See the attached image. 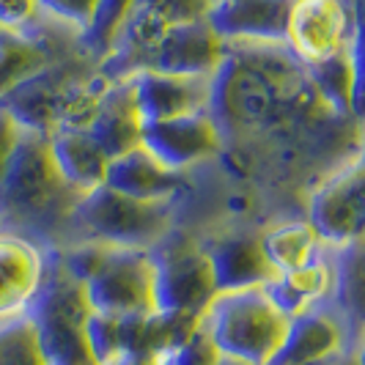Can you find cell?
Masks as SVG:
<instances>
[{"instance_id": "d6986e66", "label": "cell", "mask_w": 365, "mask_h": 365, "mask_svg": "<svg viewBox=\"0 0 365 365\" xmlns=\"http://www.w3.org/2000/svg\"><path fill=\"white\" fill-rule=\"evenodd\" d=\"M322 99L338 113H360V31L344 50L305 63Z\"/></svg>"}, {"instance_id": "4fadbf2b", "label": "cell", "mask_w": 365, "mask_h": 365, "mask_svg": "<svg viewBox=\"0 0 365 365\" xmlns=\"http://www.w3.org/2000/svg\"><path fill=\"white\" fill-rule=\"evenodd\" d=\"M132 99L140 121H165L190 113H206L209 80L201 77H176L146 69L129 80Z\"/></svg>"}, {"instance_id": "f546056e", "label": "cell", "mask_w": 365, "mask_h": 365, "mask_svg": "<svg viewBox=\"0 0 365 365\" xmlns=\"http://www.w3.org/2000/svg\"><path fill=\"white\" fill-rule=\"evenodd\" d=\"M38 14H47L50 19H58L69 25L77 36L88 31L96 11V0H36Z\"/></svg>"}, {"instance_id": "52a82bcc", "label": "cell", "mask_w": 365, "mask_h": 365, "mask_svg": "<svg viewBox=\"0 0 365 365\" xmlns=\"http://www.w3.org/2000/svg\"><path fill=\"white\" fill-rule=\"evenodd\" d=\"M357 28V6L344 0H292L286 47L302 63L344 50Z\"/></svg>"}, {"instance_id": "3957f363", "label": "cell", "mask_w": 365, "mask_h": 365, "mask_svg": "<svg viewBox=\"0 0 365 365\" xmlns=\"http://www.w3.org/2000/svg\"><path fill=\"white\" fill-rule=\"evenodd\" d=\"M69 220L91 242L148 250L165 234H170V201H135L99 184L74 198Z\"/></svg>"}, {"instance_id": "d6a6232c", "label": "cell", "mask_w": 365, "mask_h": 365, "mask_svg": "<svg viewBox=\"0 0 365 365\" xmlns=\"http://www.w3.org/2000/svg\"><path fill=\"white\" fill-rule=\"evenodd\" d=\"M17 135L19 129L11 124V118L6 113H0V173H3V168L9 163V154H11V148L17 143Z\"/></svg>"}, {"instance_id": "f1b7e54d", "label": "cell", "mask_w": 365, "mask_h": 365, "mask_svg": "<svg viewBox=\"0 0 365 365\" xmlns=\"http://www.w3.org/2000/svg\"><path fill=\"white\" fill-rule=\"evenodd\" d=\"M108 245H99V242H91V239H86L83 245H74L69 250H61L58 258H61V267L66 269L69 277H74L77 283H88L91 280V274L102 267V261L108 256Z\"/></svg>"}, {"instance_id": "30bf717a", "label": "cell", "mask_w": 365, "mask_h": 365, "mask_svg": "<svg viewBox=\"0 0 365 365\" xmlns=\"http://www.w3.org/2000/svg\"><path fill=\"white\" fill-rule=\"evenodd\" d=\"M292 0H212L209 28L225 44H272L286 47Z\"/></svg>"}, {"instance_id": "277c9868", "label": "cell", "mask_w": 365, "mask_h": 365, "mask_svg": "<svg viewBox=\"0 0 365 365\" xmlns=\"http://www.w3.org/2000/svg\"><path fill=\"white\" fill-rule=\"evenodd\" d=\"M151 258V305L154 311L198 313L215 299V283L203 247L187 239H168L165 234L154 247Z\"/></svg>"}, {"instance_id": "1f68e13d", "label": "cell", "mask_w": 365, "mask_h": 365, "mask_svg": "<svg viewBox=\"0 0 365 365\" xmlns=\"http://www.w3.org/2000/svg\"><path fill=\"white\" fill-rule=\"evenodd\" d=\"M38 17L36 0H0V31H28Z\"/></svg>"}, {"instance_id": "cb8c5ba5", "label": "cell", "mask_w": 365, "mask_h": 365, "mask_svg": "<svg viewBox=\"0 0 365 365\" xmlns=\"http://www.w3.org/2000/svg\"><path fill=\"white\" fill-rule=\"evenodd\" d=\"M129 9H132V0H96V11H93L88 31L80 36V47L91 58L102 61L121 28V22L127 19Z\"/></svg>"}, {"instance_id": "9a60e30c", "label": "cell", "mask_w": 365, "mask_h": 365, "mask_svg": "<svg viewBox=\"0 0 365 365\" xmlns=\"http://www.w3.org/2000/svg\"><path fill=\"white\" fill-rule=\"evenodd\" d=\"M102 184L113 192L135 198V201L163 203L170 201L179 192L182 176L168 170L165 165H160L148 154L146 148L138 146L127 154H118V157L108 160Z\"/></svg>"}, {"instance_id": "ac0fdd59", "label": "cell", "mask_w": 365, "mask_h": 365, "mask_svg": "<svg viewBox=\"0 0 365 365\" xmlns=\"http://www.w3.org/2000/svg\"><path fill=\"white\" fill-rule=\"evenodd\" d=\"M41 274V253L31 242L0 234V322L22 316Z\"/></svg>"}, {"instance_id": "8d00e7d4", "label": "cell", "mask_w": 365, "mask_h": 365, "mask_svg": "<svg viewBox=\"0 0 365 365\" xmlns=\"http://www.w3.org/2000/svg\"><path fill=\"white\" fill-rule=\"evenodd\" d=\"M338 357V354H335ZM335 357H329V360H319V363H299V365H332L335 363Z\"/></svg>"}, {"instance_id": "7c38bea8", "label": "cell", "mask_w": 365, "mask_h": 365, "mask_svg": "<svg viewBox=\"0 0 365 365\" xmlns=\"http://www.w3.org/2000/svg\"><path fill=\"white\" fill-rule=\"evenodd\" d=\"M80 74L74 72L69 61L63 63H47L36 74L25 77L14 88L0 96V113L11 118V124L22 132L50 135L55 129V105L66 83H72Z\"/></svg>"}, {"instance_id": "d4e9b609", "label": "cell", "mask_w": 365, "mask_h": 365, "mask_svg": "<svg viewBox=\"0 0 365 365\" xmlns=\"http://www.w3.org/2000/svg\"><path fill=\"white\" fill-rule=\"evenodd\" d=\"M118 357L160 360L157 332H154V311L129 313V316L118 319Z\"/></svg>"}, {"instance_id": "5bb4252c", "label": "cell", "mask_w": 365, "mask_h": 365, "mask_svg": "<svg viewBox=\"0 0 365 365\" xmlns=\"http://www.w3.org/2000/svg\"><path fill=\"white\" fill-rule=\"evenodd\" d=\"M140 115L132 99V86L129 80L108 83L93 108L91 121L86 124V132L99 151L113 160L118 154H127L132 148L140 146Z\"/></svg>"}, {"instance_id": "4dcf8cb0", "label": "cell", "mask_w": 365, "mask_h": 365, "mask_svg": "<svg viewBox=\"0 0 365 365\" xmlns=\"http://www.w3.org/2000/svg\"><path fill=\"white\" fill-rule=\"evenodd\" d=\"M220 357V351L215 344L209 341V335L198 329L184 346H179L170 357H165V365H215Z\"/></svg>"}, {"instance_id": "7a4b0ae2", "label": "cell", "mask_w": 365, "mask_h": 365, "mask_svg": "<svg viewBox=\"0 0 365 365\" xmlns=\"http://www.w3.org/2000/svg\"><path fill=\"white\" fill-rule=\"evenodd\" d=\"M286 322L261 289L215 294L201 313V329L222 357L250 365H269L280 346Z\"/></svg>"}, {"instance_id": "7402d4cb", "label": "cell", "mask_w": 365, "mask_h": 365, "mask_svg": "<svg viewBox=\"0 0 365 365\" xmlns=\"http://www.w3.org/2000/svg\"><path fill=\"white\" fill-rule=\"evenodd\" d=\"M50 63L47 50L25 31H0V96Z\"/></svg>"}, {"instance_id": "2e32d148", "label": "cell", "mask_w": 365, "mask_h": 365, "mask_svg": "<svg viewBox=\"0 0 365 365\" xmlns=\"http://www.w3.org/2000/svg\"><path fill=\"white\" fill-rule=\"evenodd\" d=\"M344 351V327L329 313L311 308L286 322L280 346L269 365H299L329 360Z\"/></svg>"}, {"instance_id": "ffe728a7", "label": "cell", "mask_w": 365, "mask_h": 365, "mask_svg": "<svg viewBox=\"0 0 365 365\" xmlns=\"http://www.w3.org/2000/svg\"><path fill=\"white\" fill-rule=\"evenodd\" d=\"M332 283H335V274L319 253L313 261L302 264L299 269L277 272L261 292L267 294V299L272 302V308L283 319H294V316L311 311V308H319V302L327 297Z\"/></svg>"}, {"instance_id": "e575fe53", "label": "cell", "mask_w": 365, "mask_h": 365, "mask_svg": "<svg viewBox=\"0 0 365 365\" xmlns=\"http://www.w3.org/2000/svg\"><path fill=\"white\" fill-rule=\"evenodd\" d=\"M332 365H360V360L354 357V354H346V351H341L338 357H335V363Z\"/></svg>"}, {"instance_id": "484cf974", "label": "cell", "mask_w": 365, "mask_h": 365, "mask_svg": "<svg viewBox=\"0 0 365 365\" xmlns=\"http://www.w3.org/2000/svg\"><path fill=\"white\" fill-rule=\"evenodd\" d=\"M201 329V316L184 311H154V332L160 360L170 357L179 346H184Z\"/></svg>"}, {"instance_id": "836d02e7", "label": "cell", "mask_w": 365, "mask_h": 365, "mask_svg": "<svg viewBox=\"0 0 365 365\" xmlns=\"http://www.w3.org/2000/svg\"><path fill=\"white\" fill-rule=\"evenodd\" d=\"M163 360H146V357H115L108 365H160Z\"/></svg>"}, {"instance_id": "8fae6325", "label": "cell", "mask_w": 365, "mask_h": 365, "mask_svg": "<svg viewBox=\"0 0 365 365\" xmlns=\"http://www.w3.org/2000/svg\"><path fill=\"white\" fill-rule=\"evenodd\" d=\"M209 272L217 294H237L264 289L272 280L274 269L261 247L256 234H225L203 245Z\"/></svg>"}, {"instance_id": "f35d334b", "label": "cell", "mask_w": 365, "mask_h": 365, "mask_svg": "<svg viewBox=\"0 0 365 365\" xmlns=\"http://www.w3.org/2000/svg\"><path fill=\"white\" fill-rule=\"evenodd\" d=\"M160 365H165V363H160Z\"/></svg>"}, {"instance_id": "d590c367", "label": "cell", "mask_w": 365, "mask_h": 365, "mask_svg": "<svg viewBox=\"0 0 365 365\" xmlns=\"http://www.w3.org/2000/svg\"><path fill=\"white\" fill-rule=\"evenodd\" d=\"M215 365H250V363H242V360H237V357H222V354H220Z\"/></svg>"}, {"instance_id": "ba28073f", "label": "cell", "mask_w": 365, "mask_h": 365, "mask_svg": "<svg viewBox=\"0 0 365 365\" xmlns=\"http://www.w3.org/2000/svg\"><path fill=\"white\" fill-rule=\"evenodd\" d=\"M140 148L173 173L212 157L220 148V129L206 113H190L140 127Z\"/></svg>"}, {"instance_id": "8992f818", "label": "cell", "mask_w": 365, "mask_h": 365, "mask_svg": "<svg viewBox=\"0 0 365 365\" xmlns=\"http://www.w3.org/2000/svg\"><path fill=\"white\" fill-rule=\"evenodd\" d=\"M308 225L322 245L351 247L363 237L365 222V182L363 165L354 163L335 173L311 195Z\"/></svg>"}, {"instance_id": "6da1fadb", "label": "cell", "mask_w": 365, "mask_h": 365, "mask_svg": "<svg viewBox=\"0 0 365 365\" xmlns=\"http://www.w3.org/2000/svg\"><path fill=\"white\" fill-rule=\"evenodd\" d=\"M77 192L61 182L47 138L19 129L17 143L9 154V163L0 173V222L36 225L55 220V215L69 217Z\"/></svg>"}, {"instance_id": "9c48e42d", "label": "cell", "mask_w": 365, "mask_h": 365, "mask_svg": "<svg viewBox=\"0 0 365 365\" xmlns=\"http://www.w3.org/2000/svg\"><path fill=\"white\" fill-rule=\"evenodd\" d=\"M225 55H228V44L209 28V22L192 19V22H179L165 28L148 69L176 74V77L209 80L217 72Z\"/></svg>"}, {"instance_id": "44dd1931", "label": "cell", "mask_w": 365, "mask_h": 365, "mask_svg": "<svg viewBox=\"0 0 365 365\" xmlns=\"http://www.w3.org/2000/svg\"><path fill=\"white\" fill-rule=\"evenodd\" d=\"M261 247L274 272H292L319 256L322 242L316 239L311 225L302 220V222L274 225L267 234H261Z\"/></svg>"}, {"instance_id": "4316f807", "label": "cell", "mask_w": 365, "mask_h": 365, "mask_svg": "<svg viewBox=\"0 0 365 365\" xmlns=\"http://www.w3.org/2000/svg\"><path fill=\"white\" fill-rule=\"evenodd\" d=\"M83 338L96 365H108L118 357V319L91 311L83 322Z\"/></svg>"}, {"instance_id": "603a6c76", "label": "cell", "mask_w": 365, "mask_h": 365, "mask_svg": "<svg viewBox=\"0 0 365 365\" xmlns=\"http://www.w3.org/2000/svg\"><path fill=\"white\" fill-rule=\"evenodd\" d=\"M0 365H47L36 341V329L25 316L0 322Z\"/></svg>"}, {"instance_id": "74e56055", "label": "cell", "mask_w": 365, "mask_h": 365, "mask_svg": "<svg viewBox=\"0 0 365 365\" xmlns=\"http://www.w3.org/2000/svg\"><path fill=\"white\" fill-rule=\"evenodd\" d=\"M69 365H96L93 360H80V363H69Z\"/></svg>"}, {"instance_id": "5b68a950", "label": "cell", "mask_w": 365, "mask_h": 365, "mask_svg": "<svg viewBox=\"0 0 365 365\" xmlns=\"http://www.w3.org/2000/svg\"><path fill=\"white\" fill-rule=\"evenodd\" d=\"M93 313L121 319L129 313H148L151 305V258L148 250L110 247L102 267L83 286Z\"/></svg>"}, {"instance_id": "83f0119b", "label": "cell", "mask_w": 365, "mask_h": 365, "mask_svg": "<svg viewBox=\"0 0 365 365\" xmlns=\"http://www.w3.org/2000/svg\"><path fill=\"white\" fill-rule=\"evenodd\" d=\"M132 9L146 11L168 28V25H179V22L206 19L212 0H132Z\"/></svg>"}, {"instance_id": "e0dca14e", "label": "cell", "mask_w": 365, "mask_h": 365, "mask_svg": "<svg viewBox=\"0 0 365 365\" xmlns=\"http://www.w3.org/2000/svg\"><path fill=\"white\" fill-rule=\"evenodd\" d=\"M47 148H50V160H53L61 182L69 190H74L77 195L102 184L108 157L99 151V146L88 138L86 129L55 127L47 135Z\"/></svg>"}]
</instances>
